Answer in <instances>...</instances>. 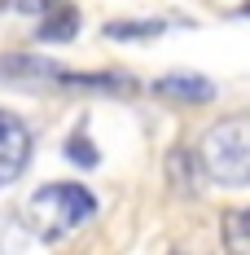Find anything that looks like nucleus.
Returning <instances> with one entry per match:
<instances>
[{
    "mask_svg": "<svg viewBox=\"0 0 250 255\" xmlns=\"http://www.w3.org/2000/svg\"><path fill=\"white\" fill-rule=\"evenodd\" d=\"M202 172L224 189H250V115L220 119L198 141Z\"/></svg>",
    "mask_w": 250,
    "mask_h": 255,
    "instance_id": "obj_1",
    "label": "nucleus"
},
{
    "mask_svg": "<svg viewBox=\"0 0 250 255\" xmlns=\"http://www.w3.org/2000/svg\"><path fill=\"white\" fill-rule=\"evenodd\" d=\"M97 216V198L92 189H83L75 180H57V185H40L26 203V220L40 229V238H71L75 229H83Z\"/></svg>",
    "mask_w": 250,
    "mask_h": 255,
    "instance_id": "obj_2",
    "label": "nucleus"
},
{
    "mask_svg": "<svg viewBox=\"0 0 250 255\" xmlns=\"http://www.w3.org/2000/svg\"><path fill=\"white\" fill-rule=\"evenodd\" d=\"M26 163H31V128L0 106V189L22 176Z\"/></svg>",
    "mask_w": 250,
    "mask_h": 255,
    "instance_id": "obj_3",
    "label": "nucleus"
},
{
    "mask_svg": "<svg viewBox=\"0 0 250 255\" xmlns=\"http://www.w3.org/2000/svg\"><path fill=\"white\" fill-rule=\"evenodd\" d=\"M158 97H171V102H184V106H206L215 97V84L206 75H193V71H171L154 84Z\"/></svg>",
    "mask_w": 250,
    "mask_h": 255,
    "instance_id": "obj_4",
    "label": "nucleus"
},
{
    "mask_svg": "<svg viewBox=\"0 0 250 255\" xmlns=\"http://www.w3.org/2000/svg\"><path fill=\"white\" fill-rule=\"evenodd\" d=\"M224 242L233 247V251H250V207L233 211V216L224 220Z\"/></svg>",
    "mask_w": 250,
    "mask_h": 255,
    "instance_id": "obj_5",
    "label": "nucleus"
}]
</instances>
